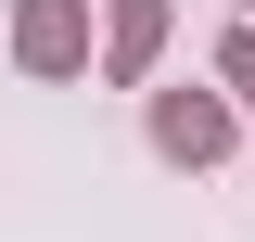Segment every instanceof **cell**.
<instances>
[{"label": "cell", "mask_w": 255, "mask_h": 242, "mask_svg": "<svg viewBox=\"0 0 255 242\" xmlns=\"http://www.w3.org/2000/svg\"><path fill=\"white\" fill-rule=\"evenodd\" d=\"M230 77H243V90H255V38H243V51H230Z\"/></svg>", "instance_id": "1"}]
</instances>
